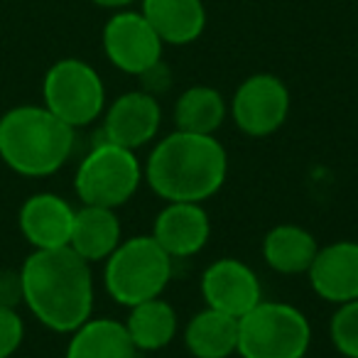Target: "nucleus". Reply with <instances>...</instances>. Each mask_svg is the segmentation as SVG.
Wrapping results in <instances>:
<instances>
[{
	"label": "nucleus",
	"mask_w": 358,
	"mask_h": 358,
	"mask_svg": "<svg viewBox=\"0 0 358 358\" xmlns=\"http://www.w3.org/2000/svg\"><path fill=\"white\" fill-rule=\"evenodd\" d=\"M22 304L57 334H71L94 314L91 263L66 248L32 250L20 268Z\"/></svg>",
	"instance_id": "obj_1"
},
{
	"label": "nucleus",
	"mask_w": 358,
	"mask_h": 358,
	"mask_svg": "<svg viewBox=\"0 0 358 358\" xmlns=\"http://www.w3.org/2000/svg\"><path fill=\"white\" fill-rule=\"evenodd\" d=\"M145 185L167 201L204 204L229 177V152L216 135H196L174 128L152 145L143 164Z\"/></svg>",
	"instance_id": "obj_2"
},
{
	"label": "nucleus",
	"mask_w": 358,
	"mask_h": 358,
	"mask_svg": "<svg viewBox=\"0 0 358 358\" xmlns=\"http://www.w3.org/2000/svg\"><path fill=\"white\" fill-rule=\"evenodd\" d=\"M74 148L76 130L45 106H15L0 118V159L22 177H52Z\"/></svg>",
	"instance_id": "obj_3"
},
{
	"label": "nucleus",
	"mask_w": 358,
	"mask_h": 358,
	"mask_svg": "<svg viewBox=\"0 0 358 358\" xmlns=\"http://www.w3.org/2000/svg\"><path fill=\"white\" fill-rule=\"evenodd\" d=\"M103 263L106 292L115 304L128 309L162 297L174 275V260L150 234L120 241Z\"/></svg>",
	"instance_id": "obj_4"
},
{
	"label": "nucleus",
	"mask_w": 358,
	"mask_h": 358,
	"mask_svg": "<svg viewBox=\"0 0 358 358\" xmlns=\"http://www.w3.org/2000/svg\"><path fill=\"white\" fill-rule=\"evenodd\" d=\"M312 346L307 314L289 302H258L238 319L241 358H302Z\"/></svg>",
	"instance_id": "obj_5"
},
{
	"label": "nucleus",
	"mask_w": 358,
	"mask_h": 358,
	"mask_svg": "<svg viewBox=\"0 0 358 358\" xmlns=\"http://www.w3.org/2000/svg\"><path fill=\"white\" fill-rule=\"evenodd\" d=\"M143 162L138 152L101 138L74 174V192L81 204L120 209L143 185Z\"/></svg>",
	"instance_id": "obj_6"
},
{
	"label": "nucleus",
	"mask_w": 358,
	"mask_h": 358,
	"mask_svg": "<svg viewBox=\"0 0 358 358\" xmlns=\"http://www.w3.org/2000/svg\"><path fill=\"white\" fill-rule=\"evenodd\" d=\"M45 108L74 130L96 123L106 110V84L84 59L66 57L47 69L42 84Z\"/></svg>",
	"instance_id": "obj_7"
},
{
	"label": "nucleus",
	"mask_w": 358,
	"mask_h": 358,
	"mask_svg": "<svg viewBox=\"0 0 358 358\" xmlns=\"http://www.w3.org/2000/svg\"><path fill=\"white\" fill-rule=\"evenodd\" d=\"M292 96L280 76L260 71L238 84L229 103L236 128L248 138H268L287 123Z\"/></svg>",
	"instance_id": "obj_8"
},
{
	"label": "nucleus",
	"mask_w": 358,
	"mask_h": 358,
	"mask_svg": "<svg viewBox=\"0 0 358 358\" xmlns=\"http://www.w3.org/2000/svg\"><path fill=\"white\" fill-rule=\"evenodd\" d=\"M103 52L106 59L118 71L138 79L145 69L162 59V40L152 30L143 13L115 10L103 25Z\"/></svg>",
	"instance_id": "obj_9"
},
{
	"label": "nucleus",
	"mask_w": 358,
	"mask_h": 358,
	"mask_svg": "<svg viewBox=\"0 0 358 358\" xmlns=\"http://www.w3.org/2000/svg\"><path fill=\"white\" fill-rule=\"evenodd\" d=\"M201 297L206 307L241 319L263 302V285L250 265L238 258H219L201 273Z\"/></svg>",
	"instance_id": "obj_10"
},
{
	"label": "nucleus",
	"mask_w": 358,
	"mask_h": 358,
	"mask_svg": "<svg viewBox=\"0 0 358 358\" xmlns=\"http://www.w3.org/2000/svg\"><path fill=\"white\" fill-rule=\"evenodd\" d=\"M162 128V106L159 99L145 94L143 89L120 94L103 110L101 138L138 152L150 145Z\"/></svg>",
	"instance_id": "obj_11"
},
{
	"label": "nucleus",
	"mask_w": 358,
	"mask_h": 358,
	"mask_svg": "<svg viewBox=\"0 0 358 358\" xmlns=\"http://www.w3.org/2000/svg\"><path fill=\"white\" fill-rule=\"evenodd\" d=\"M152 236L172 260L194 258L206 248L211 238V219L201 204L192 201H167L157 211Z\"/></svg>",
	"instance_id": "obj_12"
},
{
	"label": "nucleus",
	"mask_w": 358,
	"mask_h": 358,
	"mask_svg": "<svg viewBox=\"0 0 358 358\" xmlns=\"http://www.w3.org/2000/svg\"><path fill=\"white\" fill-rule=\"evenodd\" d=\"M307 278L312 292L329 304L358 299V241H334L319 245Z\"/></svg>",
	"instance_id": "obj_13"
},
{
	"label": "nucleus",
	"mask_w": 358,
	"mask_h": 358,
	"mask_svg": "<svg viewBox=\"0 0 358 358\" xmlns=\"http://www.w3.org/2000/svg\"><path fill=\"white\" fill-rule=\"evenodd\" d=\"M76 209L59 194L40 192L25 199L20 209V231L35 250L66 248Z\"/></svg>",
	"instance_id": "obj_14"
},
{
	"label": "nucleus",
	"mask_w": 358,
	"mask_h": 358,
	"mask_svg": "<svg viewBox=\"0 0 358 358\" xmlns=\"http://www.w3.org/2000/svg\"><path fill=\"white\" fill-rule=\"evenodd\" d=\"M145 20L152 25L162 45L185 47L206 30L204 0H140Z\"/></svg>",
	"instance_id": "obj_15"
},
{
	"label": "nucleus",
	"mask_w": 358,
	"mask_h": 358,
	"mask_svg": "<svg viewBox=\"0 0 358 358\" xmlns=\"http://www.w3.org/2000/svg\"><path fill=\"white\" fill-rule=\"evenodd\" d=\"M123 241V229L115 209L84 204L76 209L69 248L86 263H103Z\"/></svg>",
	"instance_id": "obj_16"
},
{
	"label": "nucleus",
	"mask_w": 358,
	"mask_h": 358,
	"mask_svg": "<svg viewBox=\"0 0 358 358\" xmlns=\"http://www.w3.org/2000/svg\"><path fill=\"white\" fill-rule=\"evenodd\" d=\"M319 243L307 229L297 224H278L265 234L260 253L273 273L278 275H307Z\"/></svg>",
	"instance_id": "obj_17"
},
{
	"label": "nucleus",
	"mask_w": 358,
	"mask_h": 358,
	"mask_svg": "<svg viewBox=\"0 0 358 358\" xmlns=\"http://www.w3.org/2000/svg\"><path fill=\"white\" fill-rule=\"evenodd\" d=\"M64 358H138L123 322L110 317H91L71 331Z\"/></svg>",
	"instance_id": "obj_18"
},
{
	"label": "nucleus",
	"mask_w": 358,
	"mask_h": 358,
	"mask_svg": "<svg viewBox=\"0 0 358 358\" xmlns=\"http://www.w3.org/2000/svg\"><path fill=\"white\" fill-rule=\"evenodd\" d=\"M185 346L194 358H231L238 351V319L204 307L187 322Z\"/></svg>",
	"instance_id": "obj_19"
},
{
	"label": "nucleus",
	"mask_w": 358,
	"mask_h": 358,
	"mask_svg": "<svg viewBox=\"0 0 358 358\" xmlns=\"http://www.w3.org/2000/svg\"><path fill=\"white\" fill-rule=\"evenodd\" d=\"M123 324L128 329V336L135 343L138 353L162 351L177 338L179 331L177 309L164 297H155L130 307L128 319Z\"/></svg>",
	"instance_id": "obj_20"
},
{
	"label": "nucleus",
	"mask_w": 358,
	"mask_h": 358,
	"mask_svg": "<svg viewBox=\"0 0 358 358\" xmlns=\"http://www.w3.org/2000/svg\"><path fill=\"white\" fill-rule=\"evenodd\" d=\"M174 128L196 135H216L229 118V101L219 89L194 84L174 101Z\"/></svg>",
	"instance_id": "obj_21"
},
{
	"label": "nucleus",
	"mask_w": 358,
	"mask_h": 358,
	"mask_svg": "<svg viewBox=\"0 0 358 358\" xmlns=\"http://www.w3.org/2000/svg\"><path fill=\"white\" fill-rule=\"evenodd\" d=\"M329 338L343 358H358V299L336 304L329 322Z\"/></svg>",
	"instance_id": "obj_22"
},
{
	"label": "nucleus",
	"mask_w": 358,
	"mask_h": 358,
	"mask_svg": "<svg viewBox=\"0 0 358 358\" xmlns=\"http://www.w3.org/2000/svg\"><path fill=\"white\" fill-rule=\"evenodd\" d=\"M25 338V322L17 309L0 307V358H13Z\"/></svg>",
	"instance_id": "obj_23"
},
{
	"label": "nucleus",
	"mask_w": 358,
	"mask_h": 358,
	"mask_svg": "<svg viewBox=\"0 0 358 358\" xmlns=\"http://www.w3.org/2000/svg\"><path fill=\"white\" fill-rule=\"evenodd\" d=\"M138 81H140V89H143L145 94L159 99L162 94L172 91V86H174L172 66H169L164 59H159V62H155L150 69H145L143 74L138 76Z\"/></svg>",
	"instance_id": "obj_24"
},
{
	"label": "nucleus",
	"mask_w": 358,
	"mask_h": 358,
	"mask_svg": "<svg viewBox=\"0 0 358 358\" xmlns=\"http://www.w3.org/2000/svg\"><path fill=\"white\" fill-rule=\"evenodd\" d=\"M22 304L20 270H0V307L17 309Z\"/></svg>",
	"instance_id": "obj_25"
},
{
	"label": "nucleus",
	"mask_w": 358,
	"mask_h": 358,
	"mask_svg": "<svg viewBox=\"0 0 358 358\" xmlns=\"http://www.w3.org/2000/svg\"><path fill=\"white\" fill-rule=\"evenodd\" d=\"M89 3H94V6H99V8H106V10H125V8H130L133 3H138V0H89Z\"/></svg>",
	"instance_id": "obj_26"
},
{
	"label": "nucleus",
	"mask_w": 358,
	"mask_h": 358,
	"mask_svg": "<svg viewBox=\"0 0 358 358\" xmlns=\"http://www.w3.org/2000/svg\"><path fill=\"white\" fill-rule=\"evenodd\" d=\"M302 358H307V356H302Z\"/></svg>",
	"instance_id": "obj_27"
},
{
	"label": "nucleus",
	"mask_w": 358,
	"mask_h": 358,
	"mask_svg": "<svg viewBox=\"0 0 358 358\" xmlns=\"http://www.w3.org/2000/svg\"><path fill=\"white\" fill-rule=\"evenodd\" d=\"M13 358H15V356H13Z\"/></svg>",
	"instance_id": "obj_28"
}]
</instances>
